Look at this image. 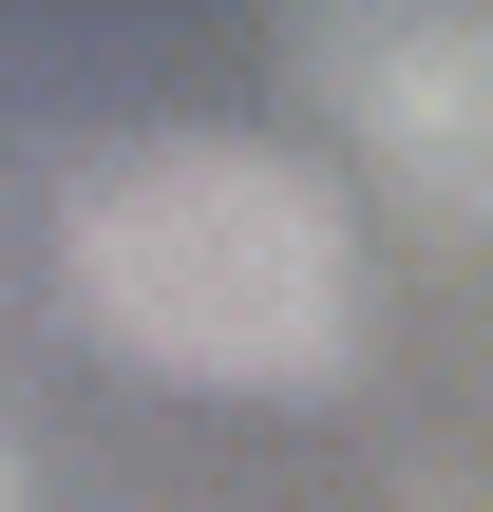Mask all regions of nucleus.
Here are the masks:
<instances>
[{"mask_svg": "<svg viewBox=\"0 0 493 512\" xmlns=\"http://www.w3.org/2000/svg\"><path fill=\"white\" fill-rule=\"evenodd\" d=\"M0 512H19V475H0Z\"/></svg>", "mask_w": 493, "mask_h": 512, "instance_id": "3", "label": "nucleus"}, {"mask_svg": "<svg viewBox=\"0 0 493 512\" xmlns=\"http://www.w3.org/2000/svg\"><path fill=\"white\" fill-rule=\"evenodd\" d=\"M323 95L418 209H493V0H323Z\"/></svg>", "mask_w": 493, "mask_h": 512, "instance_id": "2", "label": "nucleus"}, {"mask_svg": "<svg viewBox=\"0 0 493 512\" xmlns=\"http://www.w3.org/2000/svg\"><path fill=\"white\" fill-rule=\"evenodd\" d=\"M57 266H76L95 342L190 380V399H304L361 342V228L266 133H133V152H95L76 209H57Z\"/></svg>", "mask_w": 493, "mask_h": 512, "instance_id": "1", "label": "nucleus"}]
</instances>
